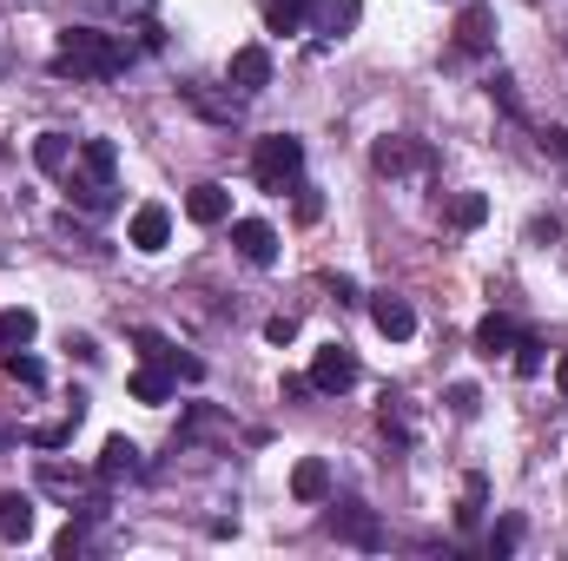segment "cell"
Returning <instances> with one entry per match:
<instances>
[{"mask_svg":"<svg viewBox=\"0 0 568 561\" xmlns=\"http://www.w3.org/2000/svg\"><path fill=\"white\" fill-rule=\"evenodd\" d=\"M60 80H113L126 73V40L120 33H100V27H67L53 40V60H47Z\"/></svg>","mask_w":568,"mask_h":561,"instance_id":"obj_1","label":"cell"},{"mask_svg":"<svg viewBox=\"0 0 568 561\" xmlns=\"http://www.w3.org/2000/svg\"><path fill=\"white\" fill-rule=\"evenodd\" d=\"M297 172H304V140H291V133H265V140L252 145V178H258L265 192L297 185Z\"/></svg>","mask_w":568,"mask_h":561,"instance_id":"obj_2","label":"cell"},{"mask_svg":"<svg viewBox=\"0 0 568 561\" xmlns=\"http://www.w3.org/2000/svg\"><path fill=\"white\" fill-rule=\"evenodd\" d=\"M357 384V357L344 350V344H324L317 357H311V390H324V397H344Z\"/></svg>","mask_w":568,"mask_h":561,"instance_id":"obj_3","label":"cell"},{"mask_svg":"<svg viewBox=\"0 0 568 561\" xmlns=\"http://www.w3.org/2000/svg\"><path fill=\"white\" fill-rule=\"evenodd\" d=\"M126 245L145 252V258H152V252H165V245H172V212H165V205H140V212H133V225H126Z\"/></svg>","mask_w":568,"mask_h":561,"instance_id":"obj_4","label":"cell"},{"mask_svg":"<svg viewBox=\"0 0 568 561\" xmlns=\"http://www.w3.org/2000/svg\"><path fill=\"white\" fill-rule=\"evenodd\" d=\"M232 245H239L245 265H278V232H272L265 218H239V225H232Z\"/></svg>","mask_w":568,"mask_h":561,"instance_id":"obj_5","label":"cell"},{"mask_svg":"<svg viewBox=\"0 0 568 561\" xmlns=\"http://www.w3.org/2000/svg\"><path fill=\"white\" fill-rule=\"evenodd\" d=\"M456 47H463V53H489V47H496V13H489L483 0H469V7L456 13Z\"/></svg>","mask_w":568,"mask_h":561,"instance_id":"obj_6","label":"cell"},{"mask_svg":"<svg viewBox=\"0 0 568 561\" xmlns=\"http://www.w3.org/2000/svg\"><path fill=\"white\" fill-rule=\"evenodd\" d=\"M232 86L239 93H265L272 86V53L265 47H239L232 53Z\"/></svg>","mask_w":568,"mask_h":561,"instance_id":"obj_7","label":"cell"},{"mask_svg":"<svg viewBox=\"0 0 568 561\" xmlns=\"http://www.w3.org/2000/svg\"><path fill=\"white\" fill-rule=\"evenodd\" d=\"M185 218L192 225H225L232 218V192L225 185H192L185 192Z\"/></svg>","mask_w":568,"mask_h":561,"instance_id":"obj_8","label":"cell"},{"mask_svg":"<svg viewBox=\"0 0 568 561\" xmlns=\"http://www.w3.org/2000/svg\"><path fill=\"white\" fill-rule=\"evenodd\" d=\"M371 165H377V172H390V178H397V172H417V165H429V145L377 140V145H371Z\"/></svg>","mask_w":568,"mask_h":561,"instance_id":"obj_9","label":"cell"},{"mask_svg":"<svg viewBox=\"0 0 568 561\" xmlns=\"http://www.w3.org/2000/svg\"><path fill=\"white\" fill-rule=\"evenodd\" d=\"M371 324H377L384 337H397V344L417 337V310H410L404 297H371Z\"/></svg>","mask_w":568,"mask_h":561,"instance_id":"obj_10","label":"cell"},{"mask_svg":"<svg viewBox=\"0 0 568 561\" xmlns=\"http://www.w3.org/2000/svg\"><path fill=\"white\" fill-rule=\"evenodd\" d=\"M33 536V496L0 489V542H27Z\"/></svg>","mask_w":568,"mask_h":561,"instance_id":"obj_11","label":"cell"},{"mask_svg":"<svg viewBox=\"0 0 568 561\" xmlns=\"http://www.w3.org/2000/svg\"><path fill=\"white\" fill-rule=\"evenodd\" d=\"M291 496H297V502H324V496H331V462H324V456H304V462L291 469Z\"/></svg>","mask_w":568,"mask_h":561,"instance_id":"obj_12","label":"cell"},{"mask_svg":"<svg viewBox=\"0 0 568 561\" xmlns=\"http://www.w3.org/2000/svg\"><path fill=\"white\" fill-rule=\"evenodd\" d=\"M516 337H523V330H516L503 310H489V317L476 324V350H483V357H509V350H516Z\"/></svg>","mask_w":568,"mask_h":561,"instance_id":"obj_13","label":"cell"},{"mask_svg":"<svg viewBox=\"0 0 568 561\" xmlns=\"http://www.w3.org/2000/svg\"><path fill=\"white\" fill-rule=\"evenodd\" d=\"M120 476H140V442L106 436V449H100V482H120Z\"/></svg>","mask_w":568,"mask_h":561,"instance_id":"obj_14","label":"cell"},{"mask_svg":"<svg viewBox=\"0 0 568 561\" xmlns=\"http://www.w3.org/2000/svg\"><path fill=\"white\" fill-rule=\"evenodd\" d=\"M331 529H337L344 542H357V549H377V542H384V529H377V516H371V509H337V516H331Z\"/></svg>","mask_w":568,"mask_h":561,"instance_id":"obj_15","label":"cell"},{"mask_svg":"<svg viewBox=\"0 0 568 561\" xmlns=\"http://www.w3.org/2000/svg\"><path fill=\"white\" fill-rule=\"evenodd\" d=\"M73 152H80V145L67 140V133H40V140H33V165L53 172V178H67V172H73Z\"/></svg>","mask_w":568,"mask_h":561,"instance_id":"obj_16","label":"cell"},{"mask_svg":"<svg viewBox=\"0 0 568 561\" xmlns=\"http://www.w3.org/2000/svg\"><path fill=\"white\" fill-rule=\"evenodd\" d=\"M33 330H40V317H33L27 304H7V310H0V350H27Z\"/></svg>","mask_w":568,"mask_h":561,"instance_id":"obj_17","label":"cell"},{"mask_svg":"<svg viewBox=\"0 0 568 561\" xmlns=\"http://www.w3.org/2000/svg\"><path fill=\"white\" fill-rule=\"evenodd\" d=\"M126 390H133V404H165V397H172V370H165V364H145V370H133Z\"/></svg>","mask_w":568,"mask_h":561,"instance_id":"obj_18","label":"cell"},{"mask_svg":"<svg viewBox=\"0 0 568 561\" xmlns=\"http://www.w3.org/2000/svg\"><path fill=\"white\" fill-rule=\"evenodd\" d=\"M489 509V476H463V502H456V529H476Z\"/></svg>","mask_w":568,"mask_h":561,"instance_id":"obj_19","label":"cell"},{"mask_svg":"<svg viewBox=\"0 0 568 561\" xmlns=\"http://www.w3.org/2000/svg\"><path fill=\"white\" fill-rule=\"evenodd\" d=\"M311 20V0H265V27L272 33H297Z\"/></svg>","mask_w":568,"mask_h":561,"instance_id":"obj_20","label":"cell"},{"mask_svg":"<svg viewBox=\"0 0 568 561\" xmlns=\"http://www.w3.org/2000/svg\"><path fill=\"white\" fill-rule=\"evenodd\" d=\"M483 218H489V198H483V192H456V198H449V225H456V232H476Z\"/></svg>","mask_w":568,"mask_h":561,"instance_id":"obj_21","label":"cell"},{"mask_svg":"<svg viewBox=\"0 0 568 561\" xmlns=\"http://www.w3.org/2000/svg\"><path fill=\"white\" fill-rule=\"evenodd\" d=\"M0 370H7L13 384H27V390H40V384H47V364H40V357H27V350H0Z\"/></svg>","mask_w":568,"mask_h":561,"instance_id":"obj_22","label":"cell"},{"mask_svg":"<svg viewBox=\"0 0 568 561\" xmlns=\"http://www.w3.org/2000/svg\"><path fill=\"white\" fill-rule=\"evenodd\" d=\"M516 377H542V337H516Z\"/></svg>","mask_w":568,"mask_h":561,"instance_id":"obj_23","label":"cell"},{"mask_svg":"<svg viewBox=\"0 0 568 561\" xmlns=\"http://www.w3.org/2000/svg\"><path fill=\"white\" fill-rule=\"evenodd\" d=\"M516 542H523V522H516V516L489 529V555H516Z\"/></svg>","mask_w":568,"mask_h":561,"instance_id":"obj_24","label":"cell"},{"mask_svg":"<svg viewBox=\"0 0 568 561\" xmlns=\"http://www.w3.org/2000/svg\"><path fill=\"white\" fill-rule=\"evenodd\" d=\"M73 422H80V410H73L67 422H47V429H33V442H40V449H60V442H73Z\"/></svg>","mask_w":568,"mask_h":561,"instance_id":"obj_25","label":"cell"},{"mask_svg":"<svg viewBox=\"0 0 568 561\" xmlns=\"http://www.w3.org/2000/svg\"><path fill=\"white\" fill-rule=\"evenodd\" d=\"M489 100H496L509 120H523V100H516V86H509V80H489Z\"/></svg>","mask_w":568,"mask_h":561,"instance_id":"obj_26","label":"cell"},{"mask_svg":"<svg viewBox=\"0 0 568 561\" xmlns=\"http://www.w3.org/2000/svg\"><path fill=\"white\" fill-rule=\"evenodd\" d=\"M317 218H324V192L304 185V192H297V225H317Z\"/></svg>","mask_w":568,"mask_h":561,"instance_id":"obj_27","label":"cell"},{"mask_svg":"<svg viewBox=\"0 0 568 561\" xmlns=\"http://www.w3.org/2000/svg\"><path fill=\"white\" fill-rule=\"evenodd\" d=\"M449 410H456V417H476V410H483L476 384H456V390H449Z\"/></svg>","mask_w":568,"mask_h":561,"instance_id":"obj_28","label":"cell"},{"mask_svg":"<svg viewBox=\"0 0 568 561\" xmlns=\"http://www.w3.org/2000/svg\"><path fill=\"white\" fill-rule=\"evenodd\" d=\"M80 549H87V529H80V522H67V529L53 536V555H80Z\"/></svg>","mask_w":568,"mask_h":561,"instance_id":"obj_29","label":"cell"},{"mask_svg":"<svg viewBox=\"0 0 568 561\" xmlns=\"http://www.w3.org/2000/svg\"><path fill=\"white\" fill-rule=\"evenodd\" d=\"M265 337H272V344H291V337H297V317H291V310L265 317Z\"/></svg>","mask_w":568,"mask_h":561,"instance_id":"obj_30","label":"cell"},{"mask_svg":"<svg viewBox=\"0 0 568 561\" xmlns=\"http://www.w3.org/2000/svg\"><path fill=\"white\" fill-rule=\"evenodd\" d=\"M384 429H390V436H397V442H410V417H404V410H397V404H390V397H384Z\"/></svg>","mask_w":568,"mask_h":561,"instance_id":"obj_31","label":"cell"},{"mask_svg":"<svg viewBox=\"0 0 568 561\" xmlns=\"http://www.w3.org/2000/svg\"><path fill=\"white\" fill-rule=\"evenodd\" d=\"M542 145H549V152H562V159H568V126H549V133H542Z\"/></svg>","mask_w":568,"mask_h":561,"instance_id":"obj_32","label":"cell"},{"mask_svg":"<svg viewBox=\"0 0 568 561\" xmlns=\"http://www.w3.org/2000/svg\"><path fill=\"white\" fill-rule=\"evenodd\" d=\"M556 390H562V397H568V357H562V364H556Z\"/></svg>","mask_w":568,"mask_h":561,"instance_id":"obj_33","label":"cell"}]
</instances>
